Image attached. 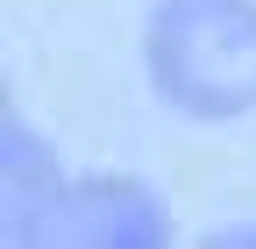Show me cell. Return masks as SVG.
Wrapping results in <instances>:
<instances>
[{
  "mask_svg": "<svg viewBox=\"0 0 256 249\" xmlns=\"http://www.w3.org/2000/svg\"><path fill=\"white\" fill-rule=\"evenodd\" d=\"M214 242H228V249H256V221H249V228H228V235H214Z\"/></svg>",
  "mask_w": 256,
  "mask_h": 249,
  "instance_id": "277c9868",
  "label": "cell"
},
{
  "mask_svg": "<svg viewBox=\"0 0 256 249\" xmlns=\"http://www.w3.org/2000/svg\"><path fill=\"white\" fill-rule=\"evenodd\" d=\"M0 200H8V242H43L50 214L64 200L50 142L28 128V121H14V114H8V185H0Z\"/></svg>",
  "mask_w": 256,
  "mask_h": 249,
  "instance_id": "3957f363",
  "label": "cell"
},
{
  "mask_svg": "<svg viewBox=\"0 0 256 249\" xmlns=\"http://www.w3.org/2000/svg\"><path fill=\"white\" fill-rule=\"evenodd\" d=\"M150 78L171 107L228 121L256 107V0H164L150 22Z\"/></svg>",
  "mask_w": 256,
  "mask_h": 249,
  "instance_id": "6da1fadb",
  "label": "cell"
},
{
  "mask_svg": "<svg viewBox=\"0 0 256 249\" xmlns=\"http://www.w3.org/2000/svg\"><path fill=\"white\" fill-rule=\"evenodd\" d=\"M164 200L150 185H128V178H86V185H64V200L50 214L43 242L57 249H150L164 242Z\"/></svg>",
  "mask_w": 256,
  "mask_h": 249,
  "instance_id": "7a4b0ae2",
  "label": "cell"
}]
</instances>
